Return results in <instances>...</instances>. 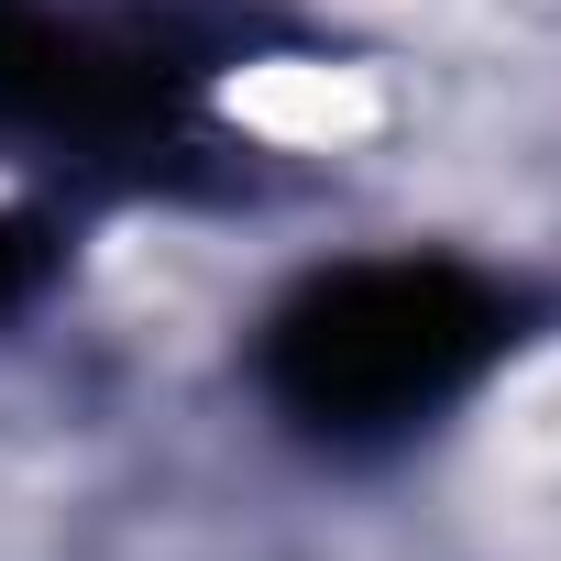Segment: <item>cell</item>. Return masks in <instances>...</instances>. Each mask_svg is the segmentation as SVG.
<instances>
[{
    "label": "cell",
    "mask_w": 561,
    "mask_h": 561,
    "mask_svg": "<svg viewBox=\"0 0 561 561\" xmlns=\"http://www.w3.org/2000/svg\"><path fill=\"white\" fill-rule=\"evenodd\" d=\"M176 67L89 34L45 0H0V133H45V144H122L144 122H165Z\"/></svg>",
    "instance_id": "7a4b0ae2"
},
{
    "label": "cell",
    "mask_w": 561,
    "mask_h": 561,
    "mask_svg": "<svg viewBox=\"0 0 561 561\" xmlns=\"http://www.w3.org/2000/svg\"><path fill=\"white\" fill-rule=\"evenodd\" d=\"M34 264H45V253H34V231H23V220H0V309L34 287Z\"/></svg>",
    "instance_id": "3957f363"
},
{
    "label": "cell",
    "mask_w": 561,
    "mask_h": 561,
    "mask_svg": "<svg viewBox=\"0 0 561 561\" xmlns=\"http://www.w3.org/2000/svg\"><path fill=\"white\" fill-rule=\"evenodd\" d=\"M506 342V309L473 287L462 264H342L275 309L264 331V386L309 440L375 451L440 419L484 353Z\"/></svg>",
    "instance_id": "6da1fadb"
}]
</instances>
